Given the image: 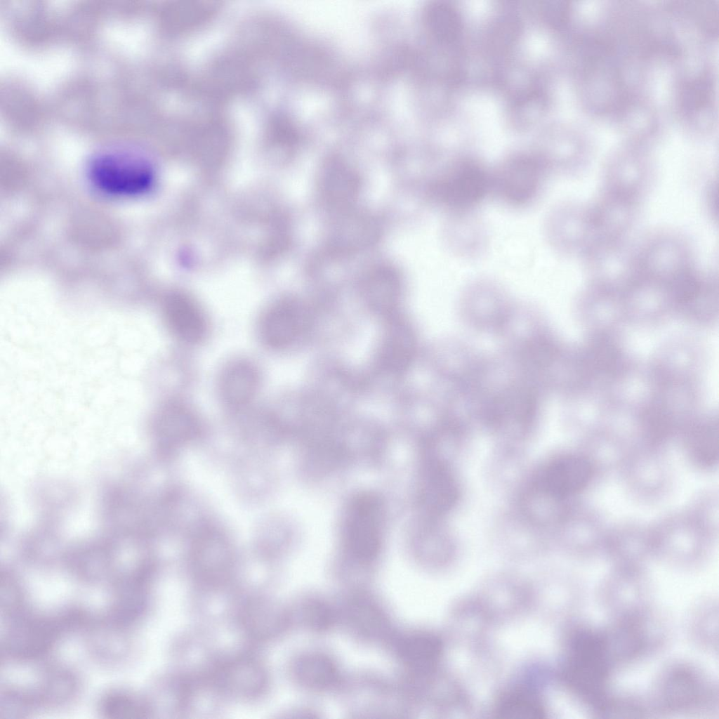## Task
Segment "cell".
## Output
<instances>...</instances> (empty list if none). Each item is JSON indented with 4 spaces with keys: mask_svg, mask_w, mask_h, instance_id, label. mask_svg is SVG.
<instances>
[{
    "mask_svg": "<svg viewBox=\"0 0 719 719\" xmlns=\"http://www.w3.org/2000/svg\"><path fill=\"white\" fill-rule=\"evenodd\" d=\"M296 672L302 683L314 689L326 687L335 681L336 669L332 661L321 654H309L298 663Z\"/></svg>",
    "mask_w": 719,
    "mask_h": 719,
    "instance_id": "obj_15",
    "label": "cell"
},
{
    "mask_svg": "<svg viewBox=\"0 0 719 719\" xmlns=\"http://www.w3.org/2000/svg\"><path fill=\"white\" fill-rule=\"evenodd\" d=\"M309 316L299 303H282L263 314L260 333L263 341L270 348H283L293 343L305 330Z\"/></svg>",
    "mask_w": 719,
    "mask_h": 719,
    "instance_id": "obj_7",
    "label": "cell"
},
{
    "mask_svg": "<svg viewBox=\"0 0 719 719\" xmlns=\"http://www.w3.org/2000/svg\"><path fill=\"white\" fill-rule=\"evenodd\" d=\"M499 716L510 719L541 718L544 710L536 692L520 685L506 692L497 703Z\"/></svg>",
    "mask_w": 719,
    "mask_h": 719,
    "instance_id": "obj_13",
    "label": "cell"
},
{
    "mask_svg": "<svg viewBox=\"0 0 719 719\" xmlns=\"http://www.w3.org/2000/svg\"><path fill=\"white\" fill-rule=\"evenodd\" d=\"M442 652L440 641L434 635L420 633L405 638L399 646V655L409 668L426 672L437 663Z\"/></svg>",
    "mask_w": 719,
    "mask_h": 719,
    "instance_id": "obj_12",
    "label": "cell"
},
{
    "mask_svg": "<svg viewBox=\"0 0 719 719\" xmlns=\"http://www.w3.org/2000/svg\"><path fill=\"white\" fill-rule=\"evenodd\" d=\"M544 178L538 162L527 158L513 159L491 174V190L511 205H524L539 193Z\"/></svg>",
    "mask_w": 719,
    "mask_h": 719,
    "instance_id": "obj_5",
    "label": "cell"
},
{
    "mask_svg": "<svg viewBox=\"0 0 719 719\" xmlns=\"http://www.w3.org/2000/svg\"><path fill=\"white\" fill-rule=\"evenodd\" d=\"M565 666V678L575 690L594 697L606 674L603 643L598 637L583 633L572 641Z\"/></svg>",
    "mask_w": 719,
    "mask_h": 719,
    "instance_id": "obj_4",
    "label": "cell"
},
{
    "mask_svg": "<svg viewBox=\"0 0 719 719\" xmlns=\"http://www.w3.org/2000/svg\"><path fill=\"white\" fill-rule=\"evenodd\" d=\"M88 174L98 192L116 198L140 195L147 189L152 179V171L143 159L123 151L97 154L90 162Z\"/></svg>",
    "mask_w": 719,
    "mask_h": 719,
    "instance_id": "obj_1",
    "label": "cell"
},
{
    "mask_svg": "<svg viewBox=\"0 0 719 719\" xmlns=\"http://www.w3.org/2000/svg\"><path fill=\"white\" fill-rule=\"evenodd\" d=\"M259 385V374L254 365L246 361L235 362L222 374L220 390L222 398L232 407L247 404Z\"/></svg>",
    "mask_w": 719,
    "mask_h": 719,
    "instance_id": "obj_10",
    "label": "cell"
},
{
    "mask_svg": "<svg viewBox=\"0 0 719 719\" xmlns=\"http://www.w3.org/2000/svg\"><path fill=\"white\" fill-rule=\"evenodd\" d=\"M491 190V174L473 161H463L449 168L435 181L432 194L436 201L450 211H467L482 200Z\"/></svg>",
    "mask_w": 719,
    "mask_h": 719,
    "instance_id": "obj_2",
    "label": "cell"
},
{
    "mask_svg": "<svg viewBox=\"0 0 719 719\" xmlns=\"http://www.w3.org/2000/svg\"><path fill=\"white\" fill-rule=\"evenodd\" d=\"M307 612L309 622L315 628H322L329 624V612L324 605L314 602L309 606Z\"/></svg>",
    "mask_w": 719,
    "mask_h": 719,
    "instance_id": "obj_17",
    "label": "cell"
},
{
    "mask_svg": "<svg viewBox=\"0 0 719 719\" xmlns=\"http://www.w3.org/2000/svg\"><path fill=\"white\" fill-rule=\"evenodd\" d=\"M359 187L357 174L342 165H332L321 174V197L332 209L346 211L356 198Z\"/></svg>",
    "mask_w": 719,
    "mask_h": 719,
    "instance_id": "obj_11",
    "label": "cell"
},
{
    "mask_svg": "<svg viewBox=\"0 0 719 719\" xmlns=\"http://www.w3.org/2000/svg\"><path fill=\"white\" fill-rule=\"evenodd\" d=\"M591 475L592 467L586 458L576 454L562 456L542 470L539 489L553 498H565L583 489Z\"/></svg>",
    "mask_w": 719,
    "mask_h": 719,
    "instance_id": "obj_6",
    "label": "cell"
},
{
    "mask_svg": "<svg viewBox=\"0 0 719 719\" xmlns=\"http://www.w3.org/2000/svg\"><path fill=\"white\" fill-rule=\"evenodd\" d=\"M433 11V22L436 32L444 39L454 38L459 28L456 12L446 6H436Z\"/></svg>",
    "mask_w": 719,
    "mask_h": 719,
    "instance_id": "obj_16",
    "label": "cell"
},
{
    "mask_svg": "<svg viewBox=\"0 0 719 719\" xmlns=\"http://www.w3.org/2000/svg\"><path fill=\"white\" fill-rule=\"evenodd\" d=\"M378 235V225L371 217L345 211L334 228L331 246L338 253L354 252L372 244Z\"/></svg>",
    "mask_w": 719,
    "mask_h": 719,
    "instance_id": "obj_8",
    "label": "cell"
},
{
    "mask_svg": "<svg viewBox=\"0 0 719 719\" xmlns=\"http://www.w3.org/2000/svg\"><path fill=\"white\" fill-rule=\"evenodd\" d=\"M164 315L172 331L187 343L200 342L207 331V323L203 312L190 300L174 296L165 305Z\"/></svg>",
    "mask_w": 719,
    "mask_h": 719,
    "instance_id": "obj_9",
    "label": "cell"
},
{
    "mask_svg": "<svg viewBox=\"0 0 719 719\" xmlns=\"http://www.w3.org/2000/svg\"><path fill=\"white\" fill-rule=\"evenodd\" d=\"M381 501L366 494L354 500L345 522V541L350 552L361 561H370L379 552L382 538Z\"/></svg>",
    "mask_w": 719,
    "mask_h": 719,
    "instance_id": "obj_3",
    "label": "cell"
},
{
    "mask_svg": "<svg viewBox=\"0 0 719 719\" xmlns=\"http://www.w3.org/2000/svg\"><path fill=\"white\" fill-rule=\"evenodd\" d=\"M364 291L369 303L379 309H386L397 301L400 282L396 272L388 267L372 270L364 283Z\"/></svg>",
    "mask_w": 719,
    "mask_h": 719,
    "instance_id": "obj_14",
    "label": "cell"
}]
</instances>
